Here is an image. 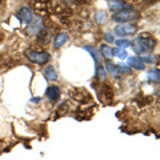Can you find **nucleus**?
<instances>
[{
	"label": "nucleus",
	"instance_id": "18",
	"mask_svg": "<svg viewBox=\"0 0 160 160\" xmlns=\"http://www.w3.org/2000/svg\"><path fill=\"white\" fill-rule=\"evenodd\" d=\"M109 4V8L111 9H123L124 8V3L122 2V0H109L108 2Z\"/></svg>",
	"mask_w": 160,
	"mask_h": 160
},
{
	"label": "nucleus",
	"instance_id": "6",
	"mask_svg": "<svg viewBox=\"0 0 160 160\" xmlns=\"http://www.w3.org/2000/svg\"><path fill=\"white\" fill-rule=\"evenodd\" d=\"M18 18L22 20L23 23H26V24H29L32 22V19H33V13L31 11V8H28V7H22L19 9V12H18Z\"/></svg>",
	"mask_w": 160,
	"mask_h": 160
},
{
	"label": "nucleus",
	"instance_id": "4",
	"mask_svg": "<svg viewBox=\"0 0 160 160\" xmlns=\"http://www.w3.org/2000/svg\"><path fill=\"white\" fill-rule=\"evenodd\" d=\"M136 32V26H133V24H127V23H123L120 24V26L115 27V33L118 35V36H132V35Z\"/></svg>",
	"mask_w": 160,
	"mask_h": 160
},
{
	"label": "nucleus",
	"instance_id": "22",
	"mask_svg": "<svg viewBox=\"0 0 160 160\" xmlns=\"http://www.w3.org/2000/svg\"><path fill=\"white\" fill-rule=\"evenodd\" d=\"M96 76L99 80H106V68L103 66L96 67Z\"/></svg>",
	"mask_w": 160,
	"mask_h": 160
},
{
	"label": "nucleus",
	"instance_id": "26",
	"mask_svg": "<svg viewBox=\"0 0 160 160\" xmlns=\"http://www.w3.org/2000/svg\"><path fill=\"white\" fill-rule=\"evenodd\" d=\"M0 4H2V0H0Z\"/></svg>",
	"mask_w": 160,
	"mask_h": 160
},
{
	"label": "nucleus",
	"instance_id": "8",
	"mask_svg": "<svg viewBox=\"0 0 160 160\" xmlns=\"http://www.w3.org/2000/svg\"><path fill=\"white\" fill-rule=\"evenodd\" d=\"M46 95H47L49 102H56V100H59V98H60V88L56 86H49L47 88Z\"/></svg>",
	"mask_w": 160,
	"mask_h": 160
},
{
	"label": "nucleus",
	"instance_id": "10",
	"mask_svg": "<svg viewBox=\"0 0 160 160\" xmlns=\"http://www.w3.org/2000/svg\"><path fill=\"white\" fill-rule=\"evenodd\" d=\"M29 24H31V26L28 27V32L31 35H38L40 29L43 28V23H42V19H40V18L35 19V20L32 19V22Z\"/></svg>",
	"mask_w": 160,
	"mask_h": 160
},
{
	"label": "nucleus",
	"instance_id": "12",
	"mask_svg": "<svg viewBox=\"0 0 160 160\" xmlns=\"http://www.w3.org/2000/svg\"><path fill=\"white\" fill-rule=\"evenodd\" d=\"M67 40H68V35H67L66 32L58 33L56 36H55V42H53L55 48H60V47H63L64 44L67 43Z\"/></svg>",
	"mask_w": 160,
	"mask_h": 160
},
{
	"label": "nucleus",
	"instance_id": "7",
	"mask_svg": "<svg viewBox=\"0 0 160 160\" xmlns=\"http://www.w3.org/2000/svg\"><path fill=\"white\" fill-rule=\"evenodd\" d=\"M33 7L39 15H47L49 12V2L47 0H36L33 3Z\"/></svg>",
	"mask_w": 160,
	"mask_h": 160
},
{
	"label": "nucleus",
	"instance_id": "5",
	"mask_svg": "<svg viewBox=\"0 0 160 160\" xmlns=\"http://www.w3.org/2000/svg\"><path fill=\"white\" fill-rule=\"evenodd\" d=\"M71 96L76 100L79 103H88V102H92V98L89 96V93L83 88H76L71 92Z\"/></svg>",
	"mask_w": 160,
	"mask_h": 160
},
{
	"label": "nucleus",
	"instance_id": "20",
	"mask_svg": "<svg viewBox=\"0 0 160 160\" xmlns=\"http://www.w3.org/2000/svg\"><path fill=\"white\" fill-rule=\"evenodd\" d=\"M95 20H96L99 24L106 23V20H107V13L104 12V11H98L96 13H95Z\"/></svg>",
	"mask_w": 160,
	"mask_h": 160
},
{
	"label": "nucleus",
	"instance_id": "23",
	"mask_svg": "<svg viewBox=\"0 0 160 160\" xmlns=\"http://www.w3.org/2000/svg\"><path fill=\"white\" fill-rule=\"evenodd\" d=\"M104 40H106L107 43H113L115 42V39H113V36L109 32H106L104 33Z\"/></svg>",
	"mask_w": 160,
	"mask_h": 160
},
{
	"label": "nucleus",
	"instance_id": "21",
	"mask_svg": "<svg viewBox=\"0 0 160 160\" xmlns=\"http://www.w3.org/2000/svg\"><path fill=\"white\" fill-rule=\"evenodd\" d=\"M113 55L115 56H118L119 59H127L128 58V53H127V51L124 48H115L113 49Z\"/></svg>",
	"mask_w": 160,
	"mask_h": 160
},
{
	"label": "nucleus",
	"instance_id": "25",
	"mask_svg": "<svg viewBox=\"0 0 160 160\" xmlns=\"http://www.w3.org/2000/svg\"><path fill=\"white\" fill-rule=\"evenodd\" d=\"M142 59V62L146 64V63H153L155 60H153V58H149V56H143V58H140Z\"/></svg>",
	"mask_w": 160,
	"mask_h": 160
},
{
	"label": "nucleus",
	"instance_id": "19",
	"mask_svg": "<svg viewBox=\"0 0 160 160\" xmlns=\"http://www.w3.org/2000/svg\"><path fill=\"white\" fill-rule=\"evenodd\" d=\"M115 44H116L119 48H124V49H126V48L132 46V42H129V40H127V39H119V40L115 42Z\"/></svg>",
	"mask_w": 160,
	"mask_h": 160
},
{
	"label": "nucleus",
	"instance_id": "13",
	"mask_svg": "<svg viewBox=\"0 0 160 160\" xmlns=\"http://www.w3.org/2000/svg\"><path fill=\"white\" fill-rule=\"evenodd\" d=\"M84 49L86 51H88L89 53L93 56V60H95V64H96V67H99L100 66V60H102V56H100V52L99 51H96L93 47H89V46H86L84 47Z\"/></svg>",
	"mask_w": 160,
	"mask_h": 160
},
{
	"label": "nucleus",
	"instance_id": "2",
	"mask_svg": "<svg viewBox=\"0 0 160 160\" xmlns=\"http://www.w3.org/2000/svg\"><path fill=\"white\" fill-rule=\"evenodd\" d=\"M139 19V12L136 9H133L132 7H124L123 9L115 12L112 15V20L116 23H128V22H132V20H136Z\"/></svg>",
	"mask_w": 160,
	"mask_h": 160
},
{
	"label": "nucleus",
	"instance_id": "24",
	"mask_svg": "<svg viewBox=\"0 0 160 160\" xmlns=\"http://www.w3.org/2000/svg\"><path fill=\"white\" fill-rule=\"evenodd\" d=\"M118 69H119V72H123V73H129L131 72V69H129L128 67H126V66H118Z\"/></svg>",
	"mask_w": 160,
	"mask_h": 160
},
{
	"label": "nucleus",
	"instance_id": "9",
	"mask_svg": "<svg viewBox=\"0 0 160 160\" xmlns=\"http://www.w3.org/2000/svg\"><path fill=\"white\" fill-rule=\"evenodd\" d=\"M128 64L129 67H132L133 69H138V71H143L144 67H146V64L142 62V59L139 56H131L128 59Z\"/></svg>",
	"mask_w": 160,
	"mask_h": 160
},
{
	"label": "nucleus",
	"instance_id": "16",
	"mask_svg": "<svg viewBox=\"0 0 160 160\" xmlns=\"http://www.w3.org/2000/svg\"><path fill=\"white\" fill-rule=\"evenodd\" d=\"M104 68H107V71L111 73L113 78H119L120 72H119V69H118V66H115V64H112L111 62H107L106 63V67H104Z\"/></svg>",
	"mask_w": 160,
	"mask_h": 160
},
{
	"label": "nucleus",
	"instance_id": "15",
	"mask_svg": "<svg viewBox=\"0 0 160 160\" xmlns=\"http://www.w3.org/2000/svg\"><path fill=\"white\" fill-rule=\"evenodd\" d=\"M100 53L104 56V59H107V60H109V59H112V56H113V49L111 48V47H108V46H100Z\"/></svg>",
	"mask_w": 160,
	"mask_h": 160
},
{
	"label": "nucleus",
	"instance_id": "3",
	"mask_svg": "<svg viewBox=\"0 0 160 160\" xmlns=\"http://www.w3.org/2000/svg\"><path fill=\"white\" fill-rule=\"evenodd\" d=\"M27 58L29 62H32L35 64H39V66H42V64H46L49 62V59H51V55L48 52H40V51H28L27 52Z\"/></svg>",
	"mask_w": 160,
	"mask_h": 160
},
{
	"label": "nucleus",
	"instance_id": "14",
	"mask_svg": "<svg viewBox=\"0 0 160 160\" xmlns=\"http://www.w3.org/2000/svg\"><path fill=\"white\" fill-rule=\"evenodd\" d=\"M44 76H46L48 80H51V82H55V80L58 79L56 71H55V68L52 66H47L44 68Z\"/></svg>",
	"mask_w": 160,
	"mask_h": 160
},
{
	"label": "nucleus",
	"instance_id": "1",
	"mask_svg": "<svg viewBox=\"0 0 160 160\" xmlns=\"http://www.w3.org/2000/svg\"><path fill=\"white\" fill-rule=\"evenodd\" d=\"M133 47H135V51H136L138 53H149L152 52L155 47H156V40H155L149 33H142L139 35V36L136 38V40H135Z\"/></svg>",
	"mask_w": 160,
	"mask_h": 160
},
{
	"label": "nucleus",
	"instance_id": "17",
	"mask_svg": "<svg viewBox=\"0 0 160 160\" xmlns=\"http://www.w3.org/2000/svg\"><path fill=\"white\" fill-rule=\"evenodd\" d=\"M148 76V80L152 83H159V69H151V71H148L147 73Z\"/></svg>",
	"mask_w": 160,
	"mask_h": 160
},
{
	"label": "nucleus",
	"instance_id": "11",
	"mask_svg": "<svg viewBox=\"0 0 160 160\" xmlns=\"http://www.w3.org/2000/svg\"><path fill=\"white\" fill-rule=\"evenodd\" d=\"M36 36H38V43L42 44V46H47V44L49 43V32L47 31L46 28L40 29Z\"/></svg>",
	"mask_w": 160,
	"mask_h": 160
}]
</instances>
